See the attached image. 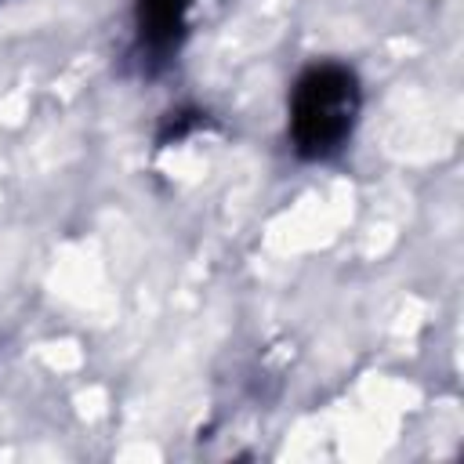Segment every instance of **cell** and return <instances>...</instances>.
<instances>
[{"mask_svg": "<svg viewBox=\"0 0 464 464\" xmlns=\"http://www.w3.org/2000/svg\"><path fill=\"white\" fill-rule=\"evenodd\" d=\"M359 76L341 62L304 69L290 91V141L301 160L323 163L337 156L359 120Z\"/></svg>", "mask_w": 464, "mask_h": 464, "instance_id": "cell-1", "label": "cell"}, {"mask_svg": "<svg viewBox=\"0 0 464 464\" xmlns=\"http://www.w3.org/2000/svg\"><path fill=\"white\" fill-rule=\"evenodd\" d=\"M188 11L192 0H134V29H138V47L149 54V62H167L185 33H188Z\"/></svg>", "mask_w": 464, "mask_h": 464, "instance_id": "cell-2", "label": "cell"}, {"mask_svg": "<svg viewBox=\"0 0 464 464\" xmlns=\"http://www.w3.org/2000/svg\"><path fill=\"white\" fill-rule=\"evenodd\" d=\"M199 123H203V112H196V109H181V112H170L156 141H160V145H174V141L188 138V134H192Z\"/></svg>", "mask_w": 464, "mask_h": 464, "instance_id": "cell-3", "label": "cell"}]
</instances>
